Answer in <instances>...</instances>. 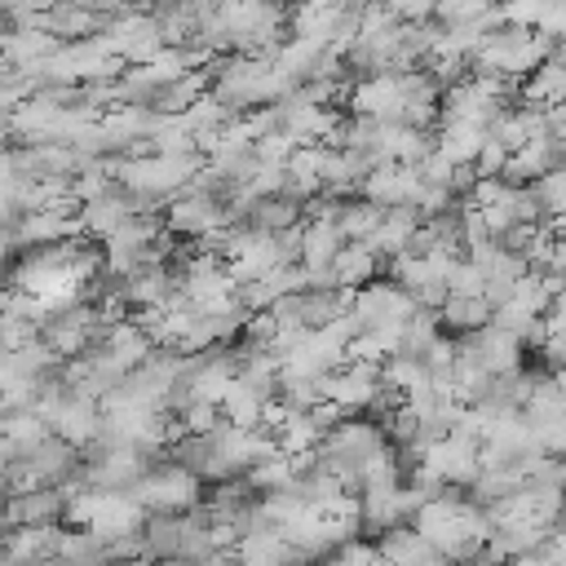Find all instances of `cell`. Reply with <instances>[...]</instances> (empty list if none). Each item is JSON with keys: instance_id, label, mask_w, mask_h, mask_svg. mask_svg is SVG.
I'll return each instance as SVG.
<instances>
[{"instance_id": "5b68a950", "label": "cell", "mask_w": 566, "mask_h": 566, "mask_svg": "<svg viewBox=\"0 0 566 566\" xmlns=\"http://www.w3.org/2000/svg\"><path fill=\"white\" fill-rule=\"evenodd\" d=\"M442 314H447V323H451L455 332H473V327L491 323V301H486L482 292H447Z\"/></svg>"}, {"instance_id": "7a4b0ae2", "label": "cell", "mask_w": 566, "mask_h": 566, "mask_svg": "<svg viewBox=\"0 0 566 566\" xmlns=\"http://www.w3.org/2000/svg\"><path fill=\"white\" fill-rule=\"evenodd\" d=\"M526 102H535V106H557V102H566V49H557V53H548L531 75H526Z\"/></svg>"}, {"instance_id": "6da1fadb", "label": "cell", "mask_w": 566, "mask_h": 566, "mask_svg": "<svg viewBox=\"0 0 566 566\" xmlns=\"http://www.w3.org/2000/svg\"><path fill=\"white\" fill-rule=\"evenodd\" d=\"M522 349H526V340L513 336V332L500 327V323H482V327L464 332V340H460V358H469L473 367H482V371H491V376L522 371Z\"/></svg>"}, {"instance_id": "9c48e42d", "label": "cell", "mask_w": 566, "mask_h": 566, "mask_svg": "<svg viewBox=\"0 0 566 566\" xmlns=\"http://www.w3.org/2000/svg\"><path fill=\"white\" fill-rule=\"evenodd\" d=\"M557 385H562V389H566V363H562V367H557Z\"/></svg>"}, {"instance_id": "3957f363", "label": "cell", "mask_w": 566, "mask_h": 566, "mask_svg": "<svg viewBox=\"0 0 566 566\" xmlns=\"http://www.w3.org/2000/svg\"><path fill=\"white\" fill-rule=\"evenodd\" d=\"M376 274V248L367 239H354V243H340L336 261H332V283L340 287H358Z\"/></svg>"}, {"instance_id": "8992f818", "label": "cell", "mask_w": 566, "mask_h": 566, "mask_svg": "<svg viewBox=\"0 0 566 566\" xmlns=\"http://www.w3.org/2000/svg\"><path fill=\"white\" fill-rule=\"evenodd\" d=\"M531 190H535L539 212H544L548 221L562 217V212H566V164H553L548 172H539V177L531 181Z\"/></svg>"}, {"instance_id": "ba28073f", "label": "cell", "mask_w": 566, "mask_h": 566, "mask_svg": "<svg viewBox=\"0 0 566 566\" xmlns=\"http://www.w3.org/2000/svg\"><path fill=\"white\" fill-rule=\"evenodd\" d=\"M553 230H557V234H566V212H562V217H553Z\"/></svg>"}, {"instance_id": "30bf717a", "label": "cell", "mask_w": 566, "mask_h": 566, "mask_svg": "<svg viewBox=\"0 0 566 566\" xmlns=\"http://www.w3.org/2000/svg\"><path fill=\"white\" fill-rule=\"evenodd\" d=\"M562 49H566V40H562Z\"/></svg>"}, {"instance_id": "277c9868", "label": "cell", "mask_w": 566, "mask_h": 566, "mask_svg": "<svg viewBox=\"0 0 566 566\" xmlns=\"http://www.w3.org/2000/svg\"><path fill=\"white\" fill-rule=\"evenodd\" d=\"M380 553L385 557H398V562H424V557H442L429 539H424V531L420 526H385L380 531Z\"/></svg>"}, {"instance_id": "52a82bcc", "label": "cell", "mask_w": 566, "mask_h": 566, "mask_svg": "<svg viewBox=\"0 0 566 566\" xmlns=\"http://www.w3.org/2000/svg\"><path fill=\"white\" fill-rule=\"evenodd\" d=\"M385 9L394 18H402V22H424L438 9V0H385Z\"/></svg>"}]
</instances>
